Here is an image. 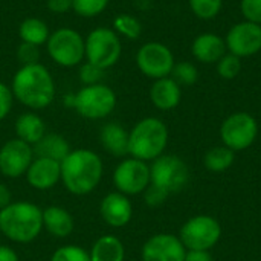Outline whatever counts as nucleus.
Segmentation results:
<instances>
[{
	"label": "nucleus",
	"instance_id": "f257e3e1",
	"mask_svg": "<svg viewBox=\"0 0 261 261\" xmlns=\"http://www.w3.org/2000/svg\"><path fill=\"white\" fill-rule=\"evenodd\" d=\"M102 173L101 158L87 148L72 150L61 162V182L75 196L90 194L99 185Z\"/></svg>",
	"mask_w": 261,
	"mask_h": 261
},
{
	"label": "nucleus",
	"instance_id": "f03ea898",
	"mask_svg": "<svg viewBox=\"0 0 261 261\" xmlns=\"http://www.w3.org/2000/svg\"><path fill=\"white\" fill-rule=\"evenodd\" d=\"M11 90L17 101L32 110L46 109L55 98L54 78L40 63L21 66L12 78Z\"/></svg>",
	"mask_w": 261,
	"mask_h": 261
},
{
	"label": "nucleus",
	"instance_id": "7ed1b4c3",
	"mask_svg": "<svg viewBox=\"0 0 261 261\" xmlns=\"http://www.w3.org/2000/svg\"><path fill=\"white\" fill-rule=\"evenodd\" d=\"M41 229L43 210L31 202H12L0 211V234L14 243H31Z\"/></svg>",
	"mask_w": 261,
	"mask_h": 261
},
{
	"label": "nucleus",
	"instance_id": "20e7f679",
	"mask_svg": "<svg viewBox=\"0 0 261 261\" xmlns=\"http://www.w3.org/2000/svg\"><path fill=\"white\" fill-rule=\"evenodd\" d=\"M168 128L158 118H144L128 132V154L139 161H154L164 154Z\"/></svg>",
	"mask_w": 261,
	"mask_h": 261
},
{
	"label": "nucleus",
	"instance_id": "39448f33",
	"mask_svg": "<svg viewBox=\"0 0 261 261\" xmlns=\"http://www.w3.org/2000/svg\"><path fill=\"white\" fill-rule=\"evenodd\" d=\"M72 107L86 119H102L115 110L116 95L102 83L84 86L72 96Z\"/></svg>",
	"mask_w": 261,
	"mask_h": 261
},
{
	"label": "nucleus",
	"instance_id": "423d86ee",
	"mask_svg": "<svg viewBox=\"0 0 261 261\" xmlns=\"http://www.w3.org/2000/svg\"><path fill=\"white\" fill-rule=\"evenodd\" d=\"M46 47L52 61L63 67L78 66L86 58V40L70 28L54 31L46 41Z\"/></svg>",
	"mask_w": 261,
	"mask_h": 261
},
{
	"label": "nucleus",
	"instance_id": "0eeeda50",
	"mask_svg": "<svg viewBox=\"0 0 261 261\" xmlns=\"http://www.w3.org/2000/svg\"><path fill=\"white\" fill-rule=\"evenodd\" d=\"M122 55V43L119 35L109 28H96L86 38L87 63L101 70L115 66Z\"/></svg>",
	"mask_w": 261,
	"mask_h": 261
},
{
	"label": "nucleus",
	"instance_id": "6e6552de",
	"mask_svg": "<svg viewBox=\"0 0 261 261\" xmlns=\"http://www.w3.org/2000/svg\"><path fill=\"white\" fill-rule=\"evenodd\" d=\"M188 180V165L174 154H162L154 159L150 167V184L159 187L168 194L182 191Z\"/></svg>",
	"mask_w": 261,
	"mask_h": 261
},
{
	"label": "nucleus",
	"instance_id": "1a4fd4ad",
	"mask_svg": "<svg viewBox=\"0 0 261 261\" xmlns=\"http://www.w3.org/2000/svg\"><path fill=\"white\" fill-rule=\"evenodd\" d=\"M222 236L220 223L211 216H196L180 228V242L188 251H210Z\"/></svg>",
	"mask_w": 261,
	"mask_h": 261
},
{
	"label": "nucleus",
	"instance_id": "9d476101",
	"mask_svg": "<svg viewBox=\"0 0 261 261\" xmlns=\"http://www.w3.org/2000/svg\"><path fill=\"white\" fill-rule=\"evenodd\" d=\"M258 135V124L255 118L246 112H237L229 115L222 127H220V138L232 151L246 150L254 144Z\"/></svg>",
	"mask_w": 261,
	"mask_h": 261
},
{
	"label": "nucleus",
	"instance_id": "9b49d317",
	"mask_svg": "<svg viewBox=\"0 0 261 261\" xmlns=\"http://www.w3.org/2000/svg\"><path fill=\"white\" fill-rule=\"evenodd\" d=\"M138 69L151 80H159L171 75L176 64L171 49L161 41H148L142 44L136 54Z\"/></svg>",
	"mask_w": 261,
	"mask_h": 261
},
{
	"label": "nucleus",
	"instance_id": "f8f14e48",
	"mask_svg": "<svg viewBox=\"0 0 261 261\" xmlns=\"http://www.w3.org/2000/svg\"><path fill=\"white\" fill-rule=\"evenodd\" d=\"M113 184L125 196L141 194L150 185V167L135 158L124 159L113 171Z\"/></svg>",
	"mask_w": 261,
	"mask_h": 261
},
{
	"label": "nucleus",
	"instance_id": "ddd939ff",
	"mask_svg": "<svg viewBox=\"0 0 261 261\" xmlns=\"http://www.w3.org/2000/svg\"><path fill=\"white\" fill-rule=\"evenodd\" d=\"M226 49L239 58H246L261 50V24L243 20L229 28L225 37Z\"/></svg>",
	"mask_w": 261,
	"mask_h": 261
},
{
	"label": "nucleus",
	"instance_id": "4468645a",
	"mask_svg": "<svg viewBox=\"0 0 261 261\" xmlns=\"http://www.w3.org/2000/svg\"><path fill=\"white\" fill-rule=\"evenodd\" d=\"M32 145L21 139H9L0 148V173L9 179H18L26 174L34 161Z\"/></svg>",
	"mask_w": 261,
	"mask_h": 261
},
{
	"label": "nucleus",
	"instance_id": "2eb2a0df",
	"mask_svg": "<svg viewBox=\"0 0 261 261\" xmlns=\"http://www.w3.org/2000/svg\"><path fill=\"white\" fill-rule=\"evenodd\" d=\"M187 254L180 239L173 234H156L150 237L144 246L142 261H184Z\"/></svg>",
	"mask_w": 261,
	"mask_h": 261
},
{
	"label": "nucleus",
	"instance_id": "dca6fc26",
	"mask_svg": "<svg viewBox=\"0 0 261 261\" xmlns=\"http://www.w3.org/2000/svg\"><path fill=\"white\" fill-rule=\"evenodd\" d=\"M102 220L112 228H124L128 225L133 216V206L128 197L119 191L109 193L104 196L99 205Z\"/></svg>",
	"mask_w": 261,
	"mask_h": 261
},
{
	"label": "nucleus",
	"instance_id": "f3484780",
	"mask_svg": "<svg viewBox=\"0 0 261 261\" xmlns=\"http://www.w3.org/2000/svg\"><path fill=\"white\" fill-rule=\"evenodd\" d=\"M24 176L32 188L46 191L61 180V164L46 158H34Z\"/></svg>",
	"mask_w": 261,
	"mask_h": 261
},
{
	"label": "nucleus",
	"instance_id": "a211bd4d",
	"mask_svg": "<svg viewBox=\"0 0 261 261\" xmlns=\"http://www.w3.org/2000/svg\"><path fill=\"white\" fill-rule=\"evenodd\" d=\"M228 52L225 38L214 32H203L193 40L191 54L203 64H216Z\"/></svg>",
	"mask_w": 261,
	"mask_h": 261
},
{
	"label": "nucleus",
	"instance_id": "6ab92c4d",
	"mask_svg": "<svg viewBox=\"0 0 261 261\" xmlns=\"http://www.w3.org/2000/svg\"><path fill=\"white\" fill-rule=\"evenodd\" d=\"M180 98H182V89L171 76L154 80L150 89V99L153 106L164 112L176 109L180 102Z\"/></svg>",
	"mask_w": 261,
	"mask_h": 261
},
{
	"label": "nucleus",
	"instance_id": "aec40b11",
	"mask_svg": "<svg viewBox=\"0 0 261 261\" xmlns=\"http://www.w3.org/2000/svg\"><path fill=\"white\" fill-rule=\"evenodd\" d=\"M75 222L72 214L61 206H47L43 210V229L55 239H66L73 232Z\"/></svg>",
	"mask_w": 261,
	"mask_h": 261
},
{
	"label": "nucleus",
	"instance_id": "412c9836",
	"mask_svg": "<svg viewBox=\"0 0 261 261\" xmlns=\"http://www.w3.org/2000/svg\"><path fill=\"white\" fill-rule=\"evenodd\" d=\"M102 148L112 156L122 158L128 154V132L118 122H107L99 133Z\"/></svg>",
	"mask_w": 261,
	"mask_h": 261
},
{
	"label": "nucleus",
	"instance_id": "4be33fe9",
	"mask_svg": "<svg viewBox=\"0 0 261 261\" xmlns=\"http://www.w3.org/2000/svg\"><path fill=\"white\" fill-rule=\"evenodd\" d=\"M35 158H46L57 162H63L72 151L69 142L58 133H46L35 145H32Z\"/></svg>",
	"mask_w": 261,
	"mask_h": 261
},
{
	"label": "nucleus",
	"instance_id": "5701e85b",
	"mask_svg": "<svg viewBox=\"0 0 261 261\" xmlns=\"http://www.w3.org/2000/svg\"><path fill=\"white\" fill-rule=\"evenodd\" d=\"M15 135L23 142L35 145L46 135L44 121L34 112L21 113L15 121Z\"/></svg>",
	"mask_w": 261,
	"mask_h": 261
},
{
	"label": "nucleus",
	"instance_id": "b1692460",
	"mask_svg": "<svg viewBox=\"0 0 261 261\" xmlns=\"http://www.w3.org/2000/svg\"><path fill=\"white\" fill-rule=\"evenodd\" d=\"M89 255L90 261H124L125 248L118 237L102 236L93 243Z\"/></svg>",
	"mask_w": 261,
	"mask_h": 261
},
{
	"label": "nucleus",
	"instance_id": "393cba45",
	"mask_svg": "<svg viewBox=\"0 0 261 261\" xmlns=\"http://www.w3.org/2000/svg\"><path fill=\"white\" fill-rule=\"evenodd\" d=\"M18 35L23 43H29L34 46H41L47 41L50 32L47 24L37 17L24 18L18 26Z\"/></svg>",
	"mask_w": 261,
	"mask_h": 261
},
{
	"label": "nucleus",
	"instance_id": "a878e982",
	"mask_svg": "<svg viewBox=\"0 0 261 261\" xmlns=\"http://www.w3.org/2000/svg\"><path fill=\"white\" fill-rule=\"evenodd\" d=\"M236 161V151L228 147H214L205 154V167L213 173H222L228 170Z\"/></svg>",
	"mask_w": 261,
	"mask_h": 261
},
{
	"label": "nucleus",
	"instance_id": "bb28decb",
	"mask_svg": "<svg viewBox=\"0 0 261 261\" xmlns=\"http://www.w3.org/2000/svg\"><path fill=\"white\" fill-rule=\"evenodd\" d=\"M113 28L118 35H122L128 40H136L139 38L142 32V24L141 21L130 14H119L113 20Z\"/></svg>",
	"mask_w": 261,
	"mask_h": 261
},
{
	"label": "nucleus",
	"instance_id": "cd10ccee",
	"mask_svg": "<svg viewBox=\"0 0 261 261\" xmlns=\"http://www.w3.org/2000/svg\"><path fill=\"white\" fill-rule=\"evenodd\" d=\"M190 9L200 20H211L217 17L223 8V0H188Z\"/></svg>",
	"mask_w": 261,
	"mask_h": 261
},
{
	"label": "nucleus",
	"instance_id": "c85d7f7f",
	"mask_svg": "<svg viewBox=\"0 0 261 261\" xmlns=\"http://www.w3.org/2000/svg\"><path fill=\"white\" fill-rule=\"evenodd\" d=\"M180 87L182 86H194L199 80L197 67L190 61H179L174 64L171 75H170Z\"/></svg>",
	"mask_w": 261,
	"mask_h": 261
},
{
	"label": "nucleus",
	"instance_id": "c756f323",
	"mask_svg": "<svg viewBox=\"0 0 261 261\" xmlns=\"http://www.w3.org/2000/svg\"><path fill=\"white\" fill-rule=\"evenodd\" d=\"M217 73L223 80H234L240 75L242 72V58H239L234 54L226 52L217 63Z\"/></svg>",
	"mask_w": 261,
	"mask_h": 261
},
{
	"label": "nucleus",
	"instance_id": "7c9ffc66",
	"mask_svg": "<svg viewBox=\"0 0 261 261\" xmlns=\"http://www.w3.org/2000/svg\"><path fill=\"white\" fill-rule=\"evenodd\" d=\"M110 0H72V9L81 17H96L106 11Z\"/></svg>",
	"mask_w": 261,
	"mask_h": 261
},
{
	"label": "nucleus",
	"instance_id": "2f4dec72",
	"mask_svg": "<svg viewBox=\"0 0 261 261\" xmlns=\"http://www.w3.org/2000/svg\"><path fill=\"white\" fill-rule=\"evenodd\" d=\"M50 261H90V255L78 245H64L52 254Z\"/></svg>",
	"mask_w": 261,
	"mask_h": 261
},
{
	"label": "nucleus",
	"instance_id": "473e14b6",
	"mask_svg": "<svg viewBox=\"0 0 261 261\" xmlns=\"http://www.w3.org/2000/svg\"><path fill=\"white\" fill-rule=\"evenodd\" d=\"M240 11L245 20L261 24V0H240Z\"/></svg>",
	"mask_w": 261,
	"mask_h": 261
},
{
	"label": "nucleus",
	"instance_id": "72a5a7b5",
	"mask_svg": "<svg viewBox=\"0 0 261 261\" xmlns=\"http://www.w3.org/2000/svg\"><path fill=\"white\" fill-rule=\"evenodd\" d=\"M17 58L21 63V66H28V64L38 63V58H40L38 46H34V44H29V43H23L21 41V44L17 49Z\"/></svg>",
	"mask_w": 261,
	"mask_h": 261
},
{
	"label": "nucleus",
	"instance_id": "f704fd0d",
	"mask_svg": "<svg viewBox=\"0 0 261 261\" xmlns=\"http://www.w3.org/2000/svg\"><path fill=\"white\" fill-rule=\"evenodd\" d=\"M102 75H104V70H101L99 67H96V66L90 64V63L83 64L81 69H80V80H81V83L84 86L101 83Z\"/></svg>",
	"mask_w": 261,
	"mask_h": 261
},
{
	"label": "nucleus",
	"instance_id": "c9c22d12",
	"mask_svg": "<svg viewBox=\"0 0 261 261\" xmlns=\"http://www.w3.org/2000/svg\"><path fill=\"white\" fill-rule=\"evenodd\" d=\"M168 196H170L168 193H165L164 190H161L159 187H156V185H153V184H150V185L147 187V190L144 191V200H145V203H147L148 206H151V208L161 206V205L167 200Z\"/></svg>",
	"mask_w": 261,
	"mask_h": 261
},
{
	"label": "nucleus",
	"instance_id": "e433bc0d",
	"mask_svg": "<svg viewBox=\"0 0 261 261\" xmlns=\"http://www.w3.org/2000/svg\"><path fill=\"white\" fill-rule=\"evenodd\" d=\"M12 102H14V95H12L11 87L0 83V121L9 115L12 109Z\"/></svg>",
	"mask_w": 261,
	"mask_h": 261
},
{
	"label": "nucleus",
	"instance_id": "4c0bfd02",
	"mask_svg": "<svg viewBox=\"0 0 261 261\" xmlns=\"http://www.w3.org/2000/svg\"><path fill=\"white\" fill-rule=\"evenodd\" d=\"M46 6L54 14H64L72 9V0H47Z\"/></svg>",
	"mask_w": 261,
	"mask_h": 261
},
{
	"label": "nucleus",
	"instance_id": "58836bf2",
	"mask_svg": "<svg viewBox=\"0 0 261 261\" xmlns=\"http://www.w3.org/2000/svg\"><path fill=\"white\" fill-rule=\"evenodd\" d=\"M184 261H214L208 251H188Z\"/></svg>",
	"mask_w": 261,
	"mask_h": 261
},
{
	"label": "nucleus",
	"instance_id": "ea45409f",
	"mask_svg": "<svg viewBox=\"0 0 261 261\" xmlns=\"http://www.w3.org/2000/svg\"><path fill=\"white\" fill-rule=\"evenodd\" d=\"M12 203V194L5 184H0V211Z\"/></svg>",
	"mask_w": 261,
	"mask_h": 261
},
{
	"label": "nucleus",
	"instance_id": "a19ab883",
	"mask_svg": "<svg viewBox=\"0 0 261 261\" xmlns=\"http://www.w3.org/2000/svg\"><path fill=\"white\" fill-rule=\"evenodd\" d=\"M0 261H18V255L12 248L0 245Z\"/></svg>",
	"mask_w": 261,
	"mask_h": 261
}]
</instances>
